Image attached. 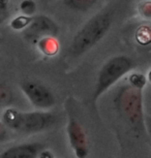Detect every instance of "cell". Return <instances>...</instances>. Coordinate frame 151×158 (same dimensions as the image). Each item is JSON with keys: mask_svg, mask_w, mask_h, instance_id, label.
I'll use <instances>...</instances> for the list:
<instances>
[{"mask_svg": "<svg viewBox=\"0 0 151 158\" xmlns=\"http://www.w3.org/2000/svg\"><path fill=\"white\" fill-rule=\"evenodd\" d=\"M57 115L47 111L23 112L7 108L2 114V122L8 129L20 133H37L48 130L57 123Z\"/></svg>", "mask_w": 151, "mask_h": 158, "instance_id": "6da1fadb", "label": "cell"}, {"mask_svg": "<svg viewBox=\"0 0 151 158\" xmlns=\"http://www.w3.org/2000/svg\"><path fill=\"white\" fill-rule=\"evenodd\" d=\"M114 103L119 115L136 132L146 129L144 115L143 89H138L127 84L118 89Z\"/></svg>", "mask_w": 151, "mask_h": 158, "instance_id": "7a4b0ae2", "label": "cell"}, {"mask_svg": "<svg viewBox=\"0 0 151 158\" xmlns=\"http://www.w3.org/2000/svg\"><path fill=\"white\" fill-rule=\"evenodd\" d=\"M112 23L113 13L111 10L100 11L93 16L73 36L70 44L73 55L84 54L99 44L111 28Z\"/></svg>", "mask_w": 151, "mask_h": 158, "instance_id": "3957f363", "label": "cell"}, {"mask_svg": "<svg viewBox=\"0 0 151 158\" xmlns=\"http://www.w3.org/2000/svg\"><path fill=\"white\" fill-rule=\"evenodd\" d=\"M134 66V62L124 55L115 56L109 59L100 68L95 87L93 90V101H96L105 92L124 77Z\"/></svg>", "mask_w": 151, "mask_h": 158, "instance_id": "277c9868", "label": "cell"}, {"mask_svg": "<svg viewBox=\"0 0 151 158\" xmlns=\"http://www.w3.org/2000/svg\"><path fill=\"white\" fill-rule=\"evenodd\" d=\"M20 88L30 103L38 110H49L56 103L55 96L50 89L36 81H24Z\"/></svg>", "mask_w": 151, "mask_h": 158, "instance_id": "5b68a950", "label": "cell"}, {"mask_svg": "<svg viewBox=\"0 0 151 158\" xmlns=\"http://www.w3.org/2000/svg\"><path fill=\"white\" fill-rule=\"evenodd\" d=\"M69 144L75 152V155L79 158L86 157L88 155V142L86 132L80 122L76 119H69L66 127Z\"/></svg>", "mask_w": 151, "mask_h": 158, "instance_id": "8992f818", "label": "cell"}, {"mask_svg": "<svg viewBox=\"0 0 151 158\" xmlns=\"http://www.w3.org/2000/svg\"><path fill=\"white\" fill-rule=\"evenodd\" d=\"M59 28L51 18L47 16L32 17L31 22L25 28V33L29 37L43 38L46 36H56Z\"/></svg>", "mask_w": 151, "mask_h": 158, "instance_id": "52a82bcc", "label": "cell"}, {"mask_svg": "<svg viewBox=\"0 0 151 158\" xmlns=\"http://www.w3.org/2000/svg\"><path fill=\"white\" fill-rule=\"evenodd\" d=\"M43 150L44 147L40 143H26L4 150L0 154V158H35Z\"/></svg>", "mask_w": 151, "mask_h": 158, "instance_id": "ba28073f", "label": "cell"}, {"mask_svg": "<svg viewBox=\"0 0 151 158\" xmlns=\"http://www.w3.org/2000/svg\"><path fill=\"white\" fill-rule=\"evenodd\" d=\"M96 0H63V4L69 10L77 11L88 10L95 4Z\"/></svg>", "mask_w": 151, "mask_h": 158, "instance_id": "9c48e42d", "label": "cell"}, {"mask_svg": "<svg viewBox=\"0 0 151 158\" xmlns=\"http://www.w3.org/2000/svg\"><path fill=\"white\" fill-rule=\"evenodd\" d=\"M40 47L41 51L47 55H53L57 52L58 46L54 36H46L43 37L40 41Z\"/></svg>", "mask_w": 151, "mask_h": 158, "instance_id": "30bf717a", "label": "cell"}, {"mask_svg": "<svg viewBox=\"0 0 151 158\" xmlns=\"http://www.w3.org/2000/svg\"><path fill=\"white\" fill-rule=\"evenodd\" d=\"M14 93L6 85L0 84V106H8L14 101Z\"/></svg>", "mask_w": 151, "mask_h": 158, "instance_id": "8fae6325", "label": "cell"}, {"mask_svg": "<svg viewBox=\"0 0 151 158\" xmlns=\"http://www.w3.org/2000/svg\"><path fill=\"white\" fill-rule=\"evenodd\" d=\"M147 82V77L141 73H132L128 76V84L135 88L144 89Z\"/></svg>", "mask_w": 151, "mask_h": 158, "instance_id": "7c38bea8", "label": "cell"}, {"mask_svg": "<svg viewBox=\"0 0 151 158\" xmlns=\"http://www.w3.org/2000/svg\"><path fill=\"white\" fill-rule=\"evenodd\" d=\"M32 17L31 16H19L10 22V27L14 29V30H22V29H25L27 26L29 25V23L31 22Z\"/></svg>", "mask_w": 151, "mask_h": 158, "instance_id": "4fadbf2b", "label": "cell"}, {"mask_svg": "<svg viewBox=\"0 0 151 158\" xmlns=\"http://www.w3.org/2000/svg\"><path fill=\"white\" fill-rule=\"evenodd\" d=\"M20 10L25 16H32L36 11V4L32 0H23L20 3Z\"/></svg>", "mask_w": 151, "mask_h": 158, "instance_id": "5bb4252c", "label": "cell"}, {"mask_svg": "<svg viewBox=\"0 0 151 158\" xmlns=\"http://www.w3.org/2000/svg\"><path fill=\"white\" fill-rule=\"evenodd\" d=\"M8 135H10V133H8L7 126L2 121H0V143L6 141L8 139Z\"/></svg>", "mask_w": 151, "mask_h": 158, "instance_id": "9a60e30c", "label": "cell"}, {"mask_svg": "<svg viewBox=\"0 0 151 158\" xmlns=\"http://www.w3.org/2000/svg\"><path fill=\"white\" fill-rule=\"evenodd\" d=\"M142 11L146 17L151 18V2H146L142 6Z\"/></svg>", "mask_w": 151, "mask_h": 158, "instance_id": "2e32d148", "label": "cell"}, {"mask_svg": "<svg viewBox=\"0 0 151 158\" xmlns=\"http://www.w3.org/2000/svg\"><path fill=\"white\" fill-rule=\"evenodd\" d=\"M145 127L151 136V117H145Z\"/></svg>", "mask_w": 151, "mask_h": 158, "instance_id": "e0dca14e", "label": "cell"}, {"mask_svg": "<svg viewBox=\"0 0 151 158\" xmlns=\"http://www.w3.org/2000/svg\"><path fill=\"white\" fill-rule=\"evenodd\" d=\"M8 17V13H4V11H1L0 10V24L3 23L6 18Z\"/></svg>", "mask_w": 151, "mask_h": 158, "instance_id": "ac0fdd59", "label": "cell"}, {"mask_svg": "<svg viewBox=\"0 0 151 158\" xmlns=\"http://www.w3.org/2000/svg\"><path fill=\"white\" fill-rule=\"evenodd\" d=\"M147 79H148V81H149L151 83V69L149 70V73H148V77H147Z\"/></svg>", "mask_w": 151, "mask_h": 158, "instance_id": "d6986e66", "label": "cell"}]
</instances>
